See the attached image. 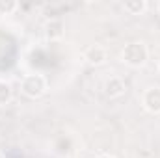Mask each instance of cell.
<instances>
[{
    "mask_svg": "<svg viewBox=\"0 0 160 158\" xmlns=\"http://www.w3.org/2000/svg\"><path fill=\"white\" fill-rule=\"evenodd\" d=\"M147 58H149V52H147L145 43L142 41H132L125 45V48L121 50V62L127 63L128 67H142L145 65Z\"/></svg>",
    "mask_w": 160,
    "mask_h": 158,
    "instance_id": "obj_1",
    "label": "cell"
},
{
    "mask_svg": "<svg viewBox=\"0 0 160 158\" xmlns=\"http://www.w3.org/2000/svg\"><path fill=\"white\" fill-rule=\"evenodd\" d=\"M21 91L28 99H39L47 91V78L43 75H26L21 82Z\"/></svg>",
    "mask_w": 160,
    "mask_h": 158,
    "instance_id": "obj_2",
    "label": "cell"
},
{
    "mask_svg": "<svg viewBox=\"0 0 160 158\" xmlns=\"http://www.w3.org/2000/svg\"><path fill=\"white\" fill-rule=\"evenodd\" d=\"M142 104L149 114H160V87H147L142 95Z\"/></svg>",
    "mask_w": 160,
    "mask_h": 158,
    "instance_id": "obj_3",
    "label": "cell"
},
{
    "mask_svg": "<svg viewBox=\"0 0 160 158\" xmlns=\"http://www.w3.org/2000/svg\"><path fill=\"white\" fill-rule=\"evenodd\" d=\"M84 60L89 65H95V67L97 65H102L108 60V50L104 47H101V45H91V47H88L84 50Z\"/></svg>",
    "mask_w": 160,
    "mask_h": 158,
    "instance_id": "obj_4",
    "label": "cell"
},
{
    "mask_svg": "<svg viewBox=\"0 0 160 158\" xmlns=\"http://www.w3.org/2000/svg\"><path fill=\"white\" fill-rule=\"evenodd\" d=\"M104 93L108 99H119L127 93V82L121 77H112L104 84Z\"/></svg>",
    "mask_w": 160,
    "mask_h": 158,
    "instance_id": "obj_5",
    "label": "cell"
},
{
    "mask_svg": "<svg viewBox=\"0 0 160 158\" xmlns=\"http://www.w3.org/2000/svg\"><path fill=\"white\" fill-rule=\"evenodd\" d=\"M45 36H47V39H50V41L60 39L63 36V22L60 19H50L45 24Z\"/></svg>",
    "mask_w": 160,
    "mask_h": 158,
    "instance_id": "obj_6",
    "label": "cell"
},
{
    "mask_svg": "<svg viewBox=\"0 0 160 158\" xmlns=\"http://www.w3.org/2000/svg\"><path fill=\"white\" fill-rule=\"evenodd\" d=\"M123 9L130 15H142L147 9V2L145 0H127L123 2Z\"/></svg>",
    "mask_w": 160,
    "mask_h": 158,
    "instance_id": "obj_7",
    "label": "cell"
},
{
    "mask_svg": "<svg viewBox=\"0 0 160 158\" xmlns=\"http://www.w3.org/2000/svg\"><path fill=\"white\" fill-rule=\"evenodd\" d=\"M11 95H13V91H11V86H9L8 82L0 80V106L8 104V102L11 101Z\"/></svg>",
    "mask_w": 160,
    "mask_h": 158,
    "instance_id": "obj_8",
    "label": "cell"
},
{
    "mask_svg": "<svg viewBox=\"0 0 160 158\" xmlns=\"http://www.w3.org/2000/svg\"><path fill=\"white\" fill-rule=\"evenodd\" d=\"M17 7L19 4L13 0H0V15H11Z\"/></svg>",
    "mask_w": 160,
    "mask_h": 158,
    "instance_id": "obj_9",
    "label": "cell"
},
{
    "mask_svg": "<svg viewBox=\"0 0 160 158\" xmlns=\"http://www.w3.org/2000/svg\"><path fill=\"white\" fill-rule=\"evenodd\" d=\"M97 158H114V156H110V155H101V156H97Z\"/></svg>",
    "mask_w": 160,
    "mask_h": 158,
    "instance_id": "obj_10",
    "label": "cell"
},
{
    "mask_svg": "<svg viewBox=\"0 0 160 158\" xmlns=\"http://www.w3.org/2000/svg\"><path fill=\"white\" fill-rule=\"evenodd\" d=\"M157 11H158V15H160V2L157 4Z\"/></svg>",
    "mask_w": 160,
    "mask_h": 158,
    "instance_id": "obj_11",
    "label": "cell"
},
{
    "mask_svg": "<svg viewBox=\"0 0 160 158\" xmlns=\"http://www.w3.org/2000/svg\"><path fill=\"white\" fill-rule=\"evenodd\" d=\"M158 73H160V65H158Z\"/></svg>",
    "mask_w": 160,
    "mask_h": 158,
    "instance_id": "obj_12",
    "label": "cell"
}]
</instances>
